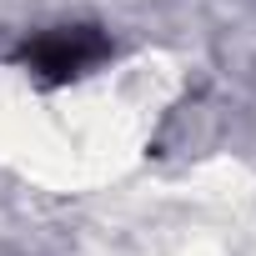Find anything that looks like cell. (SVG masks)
<instances>
[{
    "mask_svg": "<svg viewBox=\"0 0 256 256\" xmlns=\"http://www.w3.org/2000/svg\"><path fill=\"white\" fill-rule=\"evenodd\" d=\"M106 36L90 30V26H70V30H50L40 36L36 46H26V66L46 80H76L80 70H90L100 56H106Z\"/></svg>",
    "mask_w": 256,
    "mask_h": 256,
    "instance_id": "obj_1",
    "label": "cell"
}]
</instances>
